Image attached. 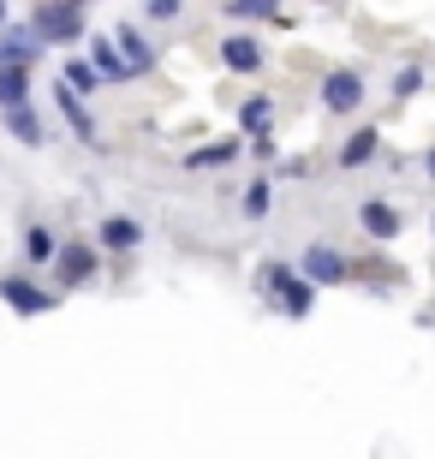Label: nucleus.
<instances>
[{
    "instance_id": "obj_9",
    "label": "nucleus",
    "mask_w": 435,
    "mask_h": 459,
    "mask_svg": "<svg viewBox=\"0 0 435 459\" xmlns=\"http://www.w3.org/2000/svg\"><path fill=\"white\" fill-rule=\"evenodd\" d=\"M90 66H96L101 84H126V78H132V66H126L119 48H114V36H90Z\"/></svg>"
},
{
    "instance_id": "obj_14",
    "label": "nucleus",
    "mask_w": 435,
    "mask_h": 459,
    "mask_svg": "<svg viewBox=\"0 0 435 459\" xmlns=\"http://www.w3.org/2000/svg\"><path fill=\"white\" fill-rule=\"evenodd\" d=\"M96 238H101V251H137V245H144V227H137L132 215H108V221L96 227Z\"/></svg>"
},
{
    "instance_id": "obj_23",
    "label": "nucleus",
    "mask_w": 435,
    "mask_h": 459,
    "mask_svg": "<svg viewBox=\"0 0 435 459\" xmlns=\"http://www.w3.org/2000/svg\"><path fill=\"white\" fill-rule=\"evenodd\" d=\"M418 84H423V72H418V66H405L400 78H394V102H405V96H412Z\"/></svg>"
},
{
    "instance_id": "obj_18",
    "label": "nucleus",
    "mask_w": 435,
    "mask_h": 459,
    "mask_svg": "<svg viewBox=\"0 0 435 459\" xmlns=\"http://www.w3.org/2000/svg\"><path fill=\"white\" fill-rule=\"evenodd\" d=\"M30 102V66H0V108Z\"/></svg>"
},
{
    "instance_id": "obj_5",
    "label": "nucleus",
    "mask_w": 435,
    "mask_h": 459,
    "mask_svg": "<svg viewBox=\"0 0 435 459\" xmlns=\"http://www.w3.org/2000/svg\"><path fill=\"white\" fill-rule=\"evenodd\" d=\"M358 227H364V233L376 238V245H387V238H400L405 215H400L394 204H387V197H364V204H358Z\"/></svg>"
},
{
    "instance_id": "obj_24",
    "label": "nucleus",
    "mask_w": 435,
    "mask_h": 459,
    "mask_svg": "<svg viewBox=\"0 0 435 459\" xmlns=\"http://www.w3.org/2000/svg\"><path fill=\"white\" fill-rule=\"evenodd\" d=\"M144 13H150L155 24H168V18H179V0H144Z\"/></svg>"
},
{
    "instance_id": "obj_26",
    "label": "nucleus",
    "mask_w": 435,
    "mask_h": 459,
    "mask_svg": "<svg viewBox=\"0 0 435 459\" xmlns=\"http://www.w3.org/2000/svg\"><path fill=\"white\" fill-rule=\"evenodd\" d=\"M0 24H6V0H0Z\"/></svg>"
},
{
    "instance_id": "obj_6",
    "label": "nucleus",
    "mask_w": 435,
    "mask_h": 459,
    "mask_svg": "<svg viewBox=\"0 0 435 459\" xmlns=\"http://www.w3.org/2000/svg\"><path fill=\"white\" fill-rule=\"evenodd\" d=\"M0 299H6V305H13L18 316H42V310L60 305L54 292H42L36 281H24V274H6V281H0Z\"/></svg>"
},
{
    "instance_id": "obj_16",
    "label": "nucleus",
    "mask_w": 435,
    "mask_h": 459,
    "mask_svg": "<svg viewBox=\"0 0 435 459\" xmlns=\"http://www.w3.org/2000/svg\"><path fill=\"white\" fill-rule=\"evenodd\" d=\"M239 161V137H215V143H197L185 155V168H233Z\"/></svg>"
},
{
    "instance_id": "obj_25",
    "label": "nucleus",
    "mask_w": 435,
    "mask_h": 459,
    "mask_svg": "<svg viewBox=\"0 0 435 459\" xmlns=\"http://www.w3.org/2000/svg\"><path fill=\"white\" fill-rule=\"evenodd\" d=\"M430 179H435V150H430Z\"/></svg>"
},
{
    "instance_id": "obj_8",
    "label": "nucleus",
    "mask_w": 435,
    "mask_h": 459,
    "mask_svg": "<svg viewBox=\"0 0 435 459\" xmlns=\"http://www.w3.org/2000/svg\"><path fill=\"white\" fill-rule=\"evenodd\" d=\"M54 274H60V287H84L90 274H96V251H90V245H66V251H54Z\"/></svg>"
},
{
    "instance_id": "obj_4",
    "label": "nucleus",
    "mask_w": 435,
    "mask_h": 459,
    "mask_svg": "<svg viewBox=\"0 0 435 459\" xmlns=\"http://www.w3.org/2000/svg\"><path fill=\"white\" fill-rule=\"evenodd\" d=\"M352 108H364V78L352 66H340L322 78V114H352Z\"/></svg>"
},
{
    "instance_id": "obj_17",
    "label": "nucleus",
    "mask_w": 435,
    "mask_h": 459,
    "mask_svg": "<svg viewBox=\"0 0 435 459\" xmlns=\"http://www.w3.org/2000/svg\"><path fill=\"white\" fill-rule=\"evenodd\" d=\"M268 119H274V102H268V96H251V102H239V132L268 137Z\"/></svg>"
},
{
    "instance_id": "obj_20",
    "label": "nucleus",
    "mask_w": 435,
    "mask_h": 459,
    "mask_svg": "<svg viewBox=\"0 0 435 459\" xmlns=\"http://www.w3.org/2000/svg\"><path fill=\"white\" fill-rule=\"evenodd\" d=\"M239 209H245L251 221H263L268 209H274V191H268V179H251V186H245V197H239Z\"/></svg>"
},
{
    "instance_id": "obj_13",
    "label": "nucleus",
    "mask_w": 435,
    "mask_h": 459,
    "mask_svg": "<svg viewBox=\"0 0 435 459\" xmlns=\"http://www.w3.org/2000/svg\"><path fill=\"white\" fill-rule=\"evenodd\" d=\"M54 102H60V114H66V126L84 143H96V114H90V102L78 96V90H66V84H54Z\"/></svg>"
},
{
    "instance_id": "obj_27",
    "label": "nucleus",
    "mask_w": 435,
    "mask_h": 459,
    "mask_svg": "<svg viewBox=\"0 0 435 459\" xmlns=\"http://www.w3.org/2000/svg\"><path fill=\"white\" fill-rule=\"evenodd\" d=\"M72 6H84V0H72Z\"/></svg>"
},
{
    "instance_id": "obj_1",
    "label": "nucleus",
    "mask_w": 435,
    "mask_h": 459,
    "mask_svg": "<svg viewBox=\"0 0 435 459\" xmlns=\"http://www.w3.org/2000/svg\"><path fill=\"white\" fill-rule=\"evenodd\" d=\"M257 287H263L286 316H310V310H317V287H310L304 274H292L286 263H263V269H257Z\"/></svg>"
},
{
    "instance_id": "obj_12",
    "label": "nucleus",
    "mask_w": 435,
    "mask_h": 459,
    "mask_svg": "<svg viewBox=\"0 0 435 459\" xmlns=\"http://www.w3.org/2000/svg\"><path fill=\"white\" fill-rule=\"evenodd\" d=\"M114 48H119V60L132 66V78H144V72L155 66V48L144 42V36L132 30V24H114Z\"/></svg>"
},
{
    "instance_id": "obj_7",
    "label": "nucleus",
    "mask_w": 435,
    "mask_h": 459,
    "mask_svg": "<svg viewBox=\"0 0 435 459\" xmlns=\"http://www.w3.org/2000/svg\"><path fill=\"white\" fill-rule=\"evenodd\" d=\"M36 54H42V42H36V30L24 24H0V66H36Z\"/></svg>"
},
{
    "instance_id": "obj_21",
    "label": "nucleus",
    "mask_w": 435,
    "mask_h": 459,
    "mask_svg": "<svg viewBox=\"0 0 435 459\" xmlns=\"http://www.w3.org/2000/svg\"><path fill=\"white\" fill-rule=\"evenodd\" d=\"M60 84H66V90H78V96H90V90H96L101 78H96V66H90V60H66V72H60Z\"/></svg>"
},
{
    "instance_id": "obj_3",
    "label": "nucleus",
    "mask_w": 435,
    "mask_h": 459,
    "mask_svg": "<svg viewBox=\"0 0 435 459\" xmlns=\"http://www.w3.org/2000/svg\"><path fill=\"white\" fill-rule=\"evenodd\" d=\"M299 274L310 281V287H340V281H352V263L335 251V245H310L299 263Z\"/></svg>"
},
{
    "instance_id": "obj_15",
    "label": "nucleus",
    "mask_w": 435,
    "mask_h": 459,
    "mask_svg": "<svg viewBox=\"0 0 435 459\" xmlns=\"http://www.w3.org/2000/svg\"><path fill=\"white\" fill-rule=\"evenodd\" d=\"M376 150H382V132H376V126H358V132L340 143V168H370Z\"/></svg>"
},
{
    "instance_id": "obj_10",
    "label": "nucleus",
    "mask_w": 435,
    "mask_h": 459,
    "mask_svg": "<svg viewBox=\"0 0 435 459\" xmlns=\"http://www.w3.org/2000/svg\"><path fill=\"white\" fill-rule=\"evenodd\" d=\"M221 60H227V72H245V78H251V72H263V42H257V36H227V42H221Z\"/></svg>"
},
{
    "instance_id": "obj_11",
    "label": "nucleus",
    "mask_w": 435,
    "mask_h": 459,
    "mask_svg": "<svg viewBox=\"0 0 435 459\" xmlns=\"http://www.w3.org/2000/svg\"><path fill=\"white\" fill-rule=\"evenodd\" d=\"M0 126L24 143V150H42V119H36L30 102H13V108H0Z\"/></svg>"
},
{
    "instance_id": "obj_19",
    "label": "nucleus",
    "mask_w": 435,
    "mask_h": 459,
    "mask_svg": "<svg viewBox=\"0 0 435 459\" xmlns=\"http://www.w3.org/2000/svg\"><path fill=\"white\" fill-rule=\"evenodd\" d=\"M54 251H60V238H54L42 221H36L30 233H24V263H36V269H42V263H54Z\"/></svg>"
},
{
    "instance_id": "obj_2",
    "label": "nucleus",
    "mask_w": 435,
    "mask_h": 459,
    "mask_svg": "<svg viewBox=\"0 0 435 459\" xmlns=\"http://www.w3.org/2000/svg\"><path fill=\"white\" fill-rule=\"evenodd\" d=\"M30 30L42 48H66V42H78L84 36V6H72V0H42L30 13Z\"/></svg>"
},
{
    "instance_id": "obj_22",
    "label": "nucleus",
    "mask_w": 435,
    "mask_h": 459,
    "mask_svg": "<svg viewBox=\"0 0 435 459\" xmlns=\"http://www.w3.org/2000/svg\"><path fill=\"white\" fill-rule=\"evenodd\" d=\"M281 0H227V18H274Z\"/></svg>"
}]
</instances>
